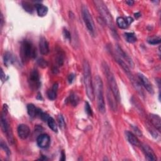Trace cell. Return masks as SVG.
Wrapping results in <instances>:
<instances>
[{
    "label": "cell",
    "instance_id": "1",
    "mask_svg": "<svg viewBox=\"0 0 161 161\" xmlns=\"http://www.w3.org/2000/svg\"><path fill=\"white\" fill-rule=\"evenodd\" d=\"M94 3L96 8L98 9L99 13H100L101 17L103 18V21L107 24L108 26L110 28V30H111L113 35L116 36V37H118L117 32L115 28L112 16L107 6H106L105 3L103 1H99V0L94 1Z\"/></svg>",
    "mask_w": 161,
    "mask_h": 161
},
{
    "label": "cell",
    "instance_id": "2",
    "mask_svg": "<svg viewBox=\"0 0 161 161\" xmlns=\"http://www.w3.org/2000/svg\"><path fill=\"white\" fill-rule=\"evenodd\" d=\"M83 75L87 96L91 101H93L95 99V92L92 82L91 67L89 62L86 60L83 62Z\"/></svg>",
    "mask_w": 161,
    "mask_h": 161
},
{
    "label": "cell",
    "instance_id": "3",
    "mask_svg": "<svg viewBox=\"0 0 161 161\" xmlns=\"http://www.w3.org/2000/svg\"><path fill=\"white\" fill-rule=\"evenodd\" d=\"M95 86L98 110L101 113H105L106 111V108L103 94V84L101 78L99 76H97L95 78Z\"/></svg>",
    "mask_w": 161,
    "mask_h": 161
},
{
    "label": "cell",
    "instance_id": "4",
    "mask_svg": "<svg viewBox=\"0 0 161 161\" xmlns=\"http://www.w3.org/2000/svg\"><path fill=\"white\" fill-rule=\"evenodd\" d=\"M103 69L105 73V75L107 76L108 83L109 84V86L110 87V90L115 96V98L116 99L117 101H120V95L118 85H117L116 79L114 76V74H113L112 71L111 70L110 68L108 67V66L106 63H103Z\"/></svg>",
    "mask_w": 161,
    "mask_h": 161
},
{
    "label": "cell",
    "instance_id": "5",
    "mask_svg": "<svg viewBox=\"0 0 161 161\" xmlns=\"http://www.w3.org/2000/svg\"><path fill=\"white\" fill-rule=\"evenodd\" d=\"M20 55L23 62L28 61L30 58L36 57V49L33 46L31 42L28 40L22 41L20 46Z\"/></svg>",
    "mask_w": 161,
    "mask_h": 161
},
{
    "label": "cell",
    "instance_id": "6",
    "mask_svg": "<svg viewBox=\"0 0 161 161\" xmlns=\"http://www.w3.org/2000/svg\"><path fill=\"white\" fill-rule=\"evenodd\" d=\"M7 113H8L7 106L6 105H4L3 112H2V117H1L2 129L3 131V133L6 135V138H7L8 140L9 141L10 143L13 144L14 140V137H13L11 127H10L9 122L8 121V119L6 118Z\"/></svg>",
    "mask_w": 161,
    "mask_h": 161
},
{
    "label": "cell",
    "instance_id": "7",
    "mask_svg": "<svg viewBox=\"0 0 161 161\" xmlns=\"http://www.w3.org/2000/svg\"><path fill=\"white\" fill-rule=\"evenodd\" d=\"M82 17L87 30L90 32V35L94 37L95 35V26L94 21L88 9L84 5L82 6Z\"/></svg>",
    "mask_w": 161,
    "mask_h": 161
},
{
    "label": "cell",
    "instance_id": "8",
    "mask_svg": "<svg viewBox=\"0 0 161 161\" xmlns=\"http://www.w3.org/2000/svg\"><path fill=\"white\" fill-rule=\"evenodd\" d=\"M28 80L29 86L32 90H37L40 87L41 83L40 81V76L37 69H33L31 70Z\"/></svg>",
    "mask_w": 161,
    "mask_h": 161
},
{
    "label": "cell",
    "instance_id": "9",
    "mask_svg": "<svg viewBox=\"0 0 161 161\" xmlns=\"http://www.w3.org/2000/svg\"><path fill=\"white\" fill-rule=\"evenodd\" d=\"M37 143L39 147L42 149H47L50 144V138L47 134H41L37 137Z\"/></svg>",
    "mask_w": 161,
    "mask_h": 161
},
{
    "label": "cell",
    "instance_id": "10",
    "mask_svg": "<svg viewBox=\"0 0 161 161\" xmlns=\"http://www.w3.org/2000/svg\"><path fill=\"white\" fill-rule=\"evenodd\" d=\"M138 78L139 79L142 84V85L145 87V90H147L149 93L153 94L154 93V89L152 84L148 79L147 77H145L142 73H138Z\"/></svg>",
    "mask_w": 161,
    "mask_h": 161
},
{
    "label": "cell",
    "instance_id": "11",
    "mask_svg": "<svg viewBox=\"0 0 161 161\" xmlns=\"http://www.w3.org/2000/svg\"><path fill=\"white\" fill-rule=\"evenodd\" d=\"M142 151L145 155L146 159L148 160H156L157 157L153 150L147 144H140Z\"/></svg>",
    "mask_w": 161,
    "mask_h": 161
},
{
    "label": "cell",
    "instance_id": "12",
    "mask_svg": "<svg viewBox=\"0 0 161 161\" xmlns=\"http://www.w3.org/2000/svg\"><path fill=\"white\" fill-rule=\"evenodd\" d=\"M17 132L19 137L21 139L25 140L27 139L29 135H30V129L28 125L25 124H21L18 127Z\"/></svg>",
    "mask_w": 161,
    "mask_h": 161
},
{
    "label": "cell",
    "instance_id": "13",
    "mask_svg": "<svg viewBox=\"0 0 161 161\" xmlns=\"http://www.w3.org/2000/svg\"><path fill=\"white\" fill-rule=\"evenodd\" d=\"M116 52H118V54L120 55V57L123 58V59L128 63V64L131 67L133 68L134 67V63L132 59H131V57L119 45L116 46Z\"/></svg>",
    "mask_w": 161,
    "mask_h": 161
},
{
    "label": "cell",
    "instance_id": "14",
    "mask_svg": "<svg viewBox=\"0 0 161 161\" xmlns=\"http://www.w3.org/2000/svg\"><path fill=\"white\" fill-rule=\"evenodd\" d=\"M149 120L152 126L159 131L161 130V119L157 115L150 114L149 115Z\"/></svg>",
    "mask_w": 161,
    "mask_h": 161
},
{
    "label": "cell",
    "instance_id": "15",
    "mask_svg": "<svg viewBox=\"0 0 161 161\" xmlns=\"http://www.w3.org/2000/svg\"><path fill=\"white\" fill-rule=\"evenodd\" d=\"M40 52L42 55H47L49 52V44L47 39L42 37L39 40Z\"/></svg>",
    "mask_w": 161,
    "mask_h": 161
},
{
    "label": "cell",
    "instance_id": "16",
    "mask_svg": "<svg viewBox=\"0 0 161 161\" xmlns=\"http://www.w3.org/2000/svg\"><path fill=\"white\" fill-rule=\"evenodd\" d=\"M125 136H126V138H127V140L128 141V142L130 143H131V145H133L134 146H140V143L139 139L132 132H131V131H125Z\"/></svg>",
    "mask_w": 161,
    "mask_h": 161
},
{
    "label": "cell",
    "instance_id": "17",
    "mask_svg": "<svg viewBox=\"0 0 161 161\" xmlns=\"http://www.w3.org/2000/svg\"><path fill=\"white\" fill-rule=\"evenodd\" d=\"M108 103L110 105V107L111 109L116 112L117 111V103H116V99L115 98V96L112 93L111 91H108Z\"/></svg>",
    "mask_w": 161,
    "mask_h": 161
},
{
    "label": "cell",
    "instance_id": "18",
    "mask_svg": "<svg viewBox=\"0 0 161 161\" xmlns=\"http://www.w3.org/2000/svg\"><path fill=\"white\" fill-rule=\"evenodd\" d=\"M35 8L37 10V14L40 17H45L48 13V8L46 6H44L41 4H35Z\"/></svg>",
    "mask_w": 161,
    "mask_h": 161
},
{
    "label": "cell",
    "instance_id": "19",
    "mask_svg": "<svg viewBox=\"0 0 161 161\" xmlns=\"http://www.w3.org/2000/svg\"><path fill=\"white\" fill-rule=\"evenodd\" d=\"M58 87V84L57 83H54L52 88L47 91V96L49 99L54 100L56 99Z\"/></svg>",
    "mask_w": 161,
    "mask_h": 161
},
{
    "label": "cell",
    "instance_id": "20",
    "mask_svg": "<svg viewBox=\"0 0 161 161\" xmlns=\"http://www.w3.org/2000/svg\"><path fill=\"white\" fill-rule=\"evenodd\" d=\"M27 108V113L28 115L32 118H35L38 115V108H36L35 106L33 104H28L26 107Z\"/></svg>",
    "mask_w": 161,
    "mask_h": 161
},
{
    "label": "cell",
    "instance_id": "21",
    "mask_svg": "<svg viewBox=\"0 0 161 161\" xmlns=\"http://www.w3.org/2000/svg\"><path fill=\"white\" fill-rule=\"evenodd\" d=\"M3 61L5 65L6 66H9L14 63V58L10 52H7L3 56Z\"/></svg>",
    "mask_w": 161,
    "mask_h": 161
},
{
    "label": "cell",
    "instance_id": "22",
    "mask_svg": "<svg viewBox=\"0 0 161 161\" xmlns=\"http://www.w3.org/2000/svg\"><path fill=\"white\" fill-rule=\"evenodd\" d=\"M55 60H56L57 64L58 65V67L62 66L63 65L64 60V54L60 49L57 50V51Z\"/></svg>",
    "mask_w": 161,
    "mask_h": 161
},
{
    "label": "cell",
    "instance_id": "23",
    "mask_svg": "<svg viewBox=\"0 0 161 161\" xmlns=\"http://www.w3.org/2000/svg\"><path fill=\"white\" fill-rule=\"evenodd\" d=\"M124 37L126 41L130 43H134L137 40V38L134 33L126 32L124 34Z\"/></svg>",
    "mask_w": 161,
    "mask_h": 161
},
{
    "label": "cell",
    "instance_id": "24",
    "mask_svg": "<svg viewBox=\"0 0 161 161\" xmlns=\"http://www.w3.org/2000/svg\"><path fill=\"white\" fill-rule=\"evenodd\" d=\"M116 24L121 29H126L129 26L125 18L123 17H119L116 19Z\"/></svg>",
    "mask_w": 161,
    "mask_h": 161
},
{
    "label": "cell",
    "instance_id": "25",
    "mask_svg": "<svg viewBox=\"0 0 161 161\" xmlns=\"http://www.w3.org/2000/svg\"><path fill=\"white\" fill-rule=\"evenodd\" d=\"M67 100V101H69L73 107H76L79 101V98L75 94H71L68 98Z\"/></svg>",
    "mask_w": 161,
    "mask_h": 161
},
{
    "label": "cell",
    "instance_id": "26",
    "mask_svg": "<svg viewBox=\"0 0 161 161\" xmlns=\"http://www.w3.org/2000/svg\"><path fill=\"white\" fill-rule=\"evenodd\" d=\"M48 124V126L49 127V128L54 131V132H57L58 131V128L57 126V124L55 123V121L54 120V119L52 118L51 116H49V118L48 119L47 121L46 122Z\"/></svg>",
    "mask_w": 161,
    "mask_h": 161
},
{
    "label": "cell",
    "instance_id": "27",
    "mask_svg": "<svg viewBox=\"0 0 161 161\" xmlns=\"http://www.w3.org/2000/svg\"><path fill=\"white\" fill-rule=\"evenodd\" d=\"M22 6L24 8V10L28 13H32L34 10V8H35V5L34 6L30 3L27 2H23Z\"/></svg>",
    "mask_w": 161,
    "mask_h": 161
},
{
    "label": "cell",
    "instance_id": "28",
    "mask_svg": "<svg viewBox=\"0 0 161 161\" xmlns=\"http://www.w3.org/2000/svg\"><path fill=\"white\" fill-rule=\"evenodd\" d=\"M160 37L158 36H152L147 38V42L151 45H157L160 43Z\"/></svg>",
    "mask_w": 161,
    "mask_h": 161
},
{
    "label": "cell",
    "instance_id": "29",
    "mask_svg": "<svg viewBox=\"0 0 161 161\" xmlns=\"http://www.w3.org/2000/svg\"><path fill=\"white\" fill-rule=\"evenodd\" d=\"M85 111L90 116H93V110L88 102H86V103H85Z\"/></svg>",
    "mask_w": 161,
    "mask_h": 161
},
{
    "label": "cell",
    "instance_id": "30",
    "mask_svg": "<svg viewBox=\"0 0 161 161\" xmlns=\"http://www.w3.org/2000/svg\"><path fill=\"white\" fill-rule=\"evenodd\" d=\"M1 147L6 152V154L8 156H9L11 154V152L8 147V146H7V145L3 141H2V142H1Z\"/></svg>",
    "mask_w": 161,
    "mask_h": 161
},
{
    "label": "cell",
    "instance_id": "31",
    "mask_svg": "<svg viewBox=\"0 0 161 161\" xmlns=\"http://www.w3.org/2000/svg\"><path fill=\"white\" fill-rule=\"evenodd\" d=\"M57 121H58V125H59L61 128H63L65 127V121L64 119V117L61 115L58 116Z\"/></svg>",
    "mask_w": 161,
    "mask_h": 161
},
{
    "label": "cell",
    "instance_id": "32",
    "mask_svg": "<svg viewBox=\"0 0 161 161\" xmlns=\"http://www.w3.org/2000/svg\"><path fill=\"white\" fill-rule=\"evenodd\" d=\"M37 64L42 68H46L48 66V62L43 58H39L37 61Z\"/></svg>",
    "mask_w": 161,
    "mask_h": 161
},
{
    "label": "cell",
    "instance_id": "33",
    "mask_svg": "<svg viewBox=\"0 0 161 161\" xmlns=\"http://www.w3.org/2000/svg\"><path fill=\"white\" fill-rule=\"evenodd\" d=\"M149 126V127H148V130H149V132L152 134V135L154 137V138H157L158 136H159V134H158V133L157 132V131H156V129L154 128H153V127H152L151 125H148Z\"/></svg>",
    "mask_w": 161,
    "mask_h": 161
},
{
    "label": "cell",
    "instance_id": "34",
    "mask_svg": "<svg viewBox=\"0 0 161 161\" xmlns=\"http://www.w3.org/2000/svg\"><path fill=\"white\" fill-rule=\"evenodd\" d=\"M63 35H64L65 39H66V40H67L69 41H70V40H71L70 34L69 32V30H67L66 28H64V30H63Z\"/></svg>",
    "mask_w": 161,
    "mask_h": 161
},
{
    "label": "cell",
    "instance_id": "35",
    "mask_svg": "<svg viewBox=\"0 0 161 161\" xmlns=\"http://www.w3.org/2000/svg\"><path fill=\"white\" fill-rule=\"evenodd\" d=\"M132 128H133V130L134 131V132L137 135H138L139 137H141L142 135V134L141 132V131L139 130V128L138 127H137L135 126V127L132 126Z\"/></svg>",
    "mask_w": 161,
    "mask_h": 161
},
{
    "label": "cell",
    "instance_id": "36",
    "mask_svg": "<svg viewBox=\"0 0 161 161\" xmlns=\"http://www.w3.org/2000/svg\"><path fill=\"white\" fill-rule=\"evenodd\" d=\"M74 78H75V75H74V74H70L69 76V77H68V81H69V82L70 83H72V81H74Z\"/></svg>",
    "mask_w": 161,
    "mask_h": 161
},
{
    "label": "cell",
    "instance_id": "37",
    "mask_svg": "<svg viewBox=\"0 0 161 161\" xmlns=\"http://www.w3.org/2000/svg\"><path fill=\"white\" fill-rule=\"evenodd\" d=\"M1 79L3 82L5 81V74L4 73L2 69V70H1Z\"/></svg>",
    "mask_w": 161,
    "mask_h": 161
},
{
    "label": "cell",
    "instance_id": "38",
    "mask_svg": "<svg viewBox=\"0 0 161 161\" xmlns=\"http://www.w3.org/2000/svg\"><path fill=\"white\" fill-rule=\"evenodd\" d=\"M125 19H126V20H127V23H128L129 25L134 22V19L131 17H127Z\"/></svg>",
    "mask_w": 161,
    "mask_h": 161
},
{
    "label": "cell",
    "instance_id": "39",
    "mask_svg": "<svg viewBox=\"0 0 161 161\" xmlns=\"http://www.w3.org/2000/svg\"><path fill=\"white\" fill-rule=\"evenodd\" d=\"M61 160H66V154L64 152V151H62V153H61V158L60 159Z\"/></svg>",
    "mask_w": 161,
    "mask_h": 161
},
{
    "label": "cell",
    "instance_id": "40",
    "mask_svg": "<svg viewBox=\"0 0 161 161\" xmlns=\"http://www.w3.org/2000/svg\"><path fill=\"white\" fill-rule=\"evenodd\" d=\"M126 3L129 6H132L134 4V2L129 0V1H126Z\"/></svg>",
    "mask_w": 161,
    "mask_h": 161
},
{
    "label": "cell",
    "instance_id": "41",
    "mask_svg": "<svg viewBox=\"0 0 161 161\" xmlns=\"http://www.w3.org/2000/svg\"><path fill=\"white\" fill-rule=\"evenodd\" d=\"M3 26V14H1V26H2V28Z\"/></svg>",
    "mask_w": 161,
    "mask_h": 161
},
{
    "label": "cell",
    "instance_id": "42",
    "mask_svg": "<svg viewBox=\"0 0 161 161\" xmlns=\"http://www.w3.org/2000/svg\"><path fill=\"white\" fill-rule=\"evenodd\" d=\"M140 16H141V14H140V13H137L135 14V17L137 18H138L140 17Z\"/></svg>",
    "mask_w": 161,
    "mask_h": 161
}]
</instances>
